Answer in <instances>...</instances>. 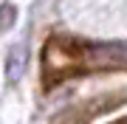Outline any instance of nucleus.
<instances>
[{
  "mask_svg": "<svg viewBox=\"0 0 127 124\" xmlns=\"http://www.w3.org/2000/svg\"><path fill=\"white\" fill-rule=\"evenodd\" d=\"M42 71L45 79H62L85 71V40L51 37L42 48Z\"/></svg>",
  "mask_w": 127,
  "mask_h": 124,
  "instance_id": "obj_1",
  "label": "nucleus"
},
{
  "mask_svg": "<svg viewBox=\"0 0 127 124\" xmlns=\"http://www.w3.org/2000/svg\"><path fill=\"white\" fill-rule=\"evenodd\" d=\"M23 71H26V45L17 42L9 51V56H6V76H9V82H17L23 76Z\"/></svg>",
  "mask_w": 127,
  "mask_h": 124,
  "instance_id": "obj_2",
  "label": "nucleus"
},
{
  "mask_svg": "<svg viewBox=\"0 0 127 124\" xmlns=\"http://www.w3.org/2000/svg\"><path fill=\"white\" fill-rule=\"evenodd\" d=\"M116 124H127V119H122V121H116Z\"/></svg>",
  "mask_w": 127,
  "mask_h": 124,
  "instance_id": "obj_3",
  "label": "nucleus"
}]
</instances>
